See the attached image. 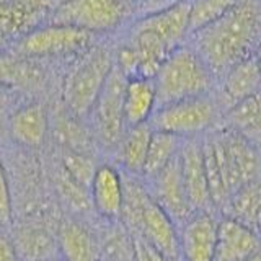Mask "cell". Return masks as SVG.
Wrapping results in <instances>:
<instances>
[{
	"label": "cell",
	"instance_id": "obj_1",
	"mask_svg": "<svg viewBox=\"0 0 261 261\" xmlns=\"http://www.w3.org/2000/svg\"><path fill=\"white\" fill-rule=\"evenodd\" d=\"M191 47L220 79L247 57L253 56L261 38V0H242L219 20L190 36Z\"/></svg>",
	"mask_w": 261,
	"mask_h": 261
},
{
	"label": "cell",
	"instance_id": "obj_2",
	"mask_svg": "<svg viewBox=\"0 0 261 261\" xmlns=\"http://www.w3.org/2000/svg\"><path fill=\"white\" fill-rule=\"evenodd\" d=\"M157 108L188 98L211 95L216 77L191 46H179L162 64L153 77Z\"/></svg>",
	"mask_w": 261,
	"mask_h": 261
},
{
	"label": "cell",
	"instance_id": "obj_3",
	"mask_svg": "<svg viewBox=\"0 0 261 261\" xmlns=\"http://www.w3.org/2000/svg\"><path fill=\"white\" fill-rule=\"evenodd\" d=\"M114 64V54L108 47L93 46L82 53L64 82V105L72 116H90Z\"/></svg>",
	"mask_w": 261,
	"mask_h": 261
},
{
	"label": "cell",
	"instance_id": "obj_4",
	"mask_svg": "<svg viewBox=\"0 0 261 261\" xmlns=\"http://www.w3.org/2000/svg\"><path fill=\"white\" fill-rule=\"evenodd\" d=\"M224 113L216 95L188 98L160 106L153 111L149 124L157 133L173 134L179 139L202 137L222 124Z\"/></svg>",
	"mask_w": 261,
	"mask_h": 261
},
{
	"label": "cell",
	"instance_id": "obj_5",
	"mask_svg": "<svg viewBox=\"0 0 261 261\" xmlns=\"http://www.w3.org/2000/svg\"><path fill=\"white\" fill-rule=\"evenodd\" d=\"M126 85L127 77L114 64L93 110L90 113L93 121L95 139L103 149L114 153L118 152L119 144L127 130L124 119Z\"/></svg>",
	"mask_w": 261,
	"mask_h": 261
},
{
	"label": "cell",
	"instance_id": "obj_6",
	"mask_svg": "<svg viewBox=\"0 0 261 261\" xmlns=\"http://www.w3.org/2000/svg\"><path fill=\"white\" fill-rule=\"evenodd\" d=\"M127 0H62L51 12V23L95 35L118 27L127 15Z\"/></svg>",
	"mask_w": 261,
	"mask_h": 261
},
{
	"label": "cell",
	"instance_id": "obj_7",
	"mask_svg": "<svg viewBox=\"0 0 261 261\" xmlns=\"http://www.w3.org/2000/svg\"><path fill=\"white\" fill-rule=\"evenodd\" d=\"M227 188L232 194L261 179V149L242 136L219 127L214 130Z\"/></svg>",
	"mask_w": 261,
	"mask_h": 261
},
{
	"label": "cell",
	"instance_id": "obj_8",
	"mask_svg": "<svg viewBox=\"0 0 261 261\" xmlns=\"http://www.w3.org/2000/svg\"><path fill=\"white\" fill-rule=\"evenodd\" d=\"M93 35L88 31L49 23L28 31L18 44L16 53L24 57H56L85 53L92 47Z\"/></svg>",
	"mask_w": 261,
	"mask_h": 261
},
{
	"label": "cell",
	"instance_id": "obj_9",
	"mask_svg": "<svg viewBox=\"0 0 261 261\" xmlns=\"http://www.w3.org/2000/svg\"><path fill=\"white\" fill-rule=\"evenodd\" d=\"M144 181L150 198L167 212L168 217L178 225V228L196 212L185 188L181 165H179V153L159 175H155L150 179H144Z\"/></svg>",
	"mask_w": 261,
	"mask_h": 261
},
{
	"label": "cell",
	"instance_id": "obj_10",
	"mask_svg": "<svg viewBox=\"0 0 261 261\" xmlns=\"http://www.w3.org/2000/svg\"><path fill=\"white\" fill-rule=\"evenodd\" d=\"M133 237L142 239L168 261H183L181 247H179V228L152 198L147 199Z\"/></svg>",
	"mask_w": 261,
	"mask_h": 261
},
{
	"label": "cell",
	"instance_id": "obj_11",
	"mask_svg": "<svg viewBox=\"0 0 261 261\" xmlns=\"http://www.w3.org/2000/svg\"><path fill=\"white\" fill-rule=\"evenodd\" d=\"M220 217L219 212H194L179 227L183 261H214Z\"/></svg>",
	"mask_w": 261,
	"mask_h": 261
},
{
	"label": "cell",
	"instance_id": "obj_12",
	"mask_svg": "<svg viewBox=\"0 0 261 261\" xmlns=\"http://www.w3.org/2000/svg\"><path fill=\"white\" fill-rule=\"evenodd\" d=\"M179 165L188 198L196 212H217L211 198L206 167H204L202 137L185 139L179 150Z\"/></svg>",
	"mask_w": 261,
	"mask_h": 261
},
{
	"label": "cell",
	"instance_id": "obj_13",
	"mask_svg": "<svg viewBox=\"0 0 261 261\" xmlns=\"http://www.w3.org/2000/svg\"><path fill=\"white\" fill-rule=\"evenodd\" d=\"M219 80L220 87L216 100L222 113L247 98L261 93V72L253 56L237 62Z\"/></svg>",
	"mask_w": 261,
	"mask_h": 261
},
{
	"label": "cell",
	"instance_id": "obj_14",
	"mask_svg": "<svg viewBox=\"0 0 261 261\" xmlns=\"http://www.w3.org/2000/svg\"><path fill=\"white\" fill-rule=\"evenodd\" d=\"M122 201H124L122 171L108 163L100 165L90 185V202L96 214L108 222H119Z\"/></svg>",
	"mask_w": 261,
	"mask_h": 261
},
{
	"label": "cell",
	"instance_id": "obj_15",
	"mask_svg": "<svg viewBox=\"0 0 261 261\" xmlns=\"http://www.w3.org/2000/svg\"><path fill=\"white\" fill-rule=\"evenodd\" d=\"M261 250V235L232 217H220L214 261H245Z\"/></svg>",
	"mask_w": 261,
	"mask_h": 261
},
{
	"label": "cell",
	"instance_id": "obj_16",
	"mask_svg": "<svg viewBox=\"0 0 261 261\" xmlns=\"http://www.w3.org/2000/svg\"><path fill=\"white\" fill-rule=\"evenodd\" d=\"M64 261H101V243L95 233L79 220H64L57 232Z\"/></svg>",
	"mask_w": 261,
	"mask_h": 261
},
{
	"label": "cell",
	"instance_id": "obj_17",
	"mask_svg": "<svg viewBox=\"0 0 261 261\" xmlns=\"http://www.w3.org/2000/svg\"><path fill=\"white\" fill-rule=\"evenodd\" d=\"M157 110V90L153 79H127L124 95V119L127 127L145 124Z\"/></svg>",
	"mask_w": 261,
	"mask_h": 261
},
{
	"label": "cell",
	"instance_id": "obj_18",
	"mask_svg": "<svg viewBox=\"0 0 261 261\" xmlns=\"http://www.w3.org/2000/svg\"><path fill=\"white\" fill-rule=\"evenodd\" d=\"M49 129L47 111L41 103H30L13 113L10 133L16 142L24 147H39Z\"/></svg>",
	"mask_w": 261,
	"mask_h": 261
},
{
	"label": "cell",
	"instance_id": "obj_19",
	"mask_svg": "<svg viewBox=\"0 0 261 261\" xmlns=\"http://www.w3.org/2000/svg\"><path fill=\"white\" fill-rule=\"evenodd\" d=\"M152 136H153V129L150 127L149 122L134 127H127L126 134L119 144V149L116 152L121 171L142 178Z\"/></svg>",
	"mask_w": 261,
	"mask_h": 261
},
{
	"label": "cell",
	"instance_id": "obj_20",
	"mask_svg": "<svg viewBox=\"0 0 261 261\" xmlns=\"http://www.w3.org/2000/svg\"><path fill=\"white\" fill-rule=\"evenodd\" d=\"M220 127L232 130L261 149V93L225 111Z\"/></svg>",
	"mask_w": 261,
	"mask_h": 261
},
{
	"label": "cell",
	"instance_id": "obj_21",
	"mask_svg": "<svg viewBox=\"0 0 261 261\" xmlns=\"http://www.w3.org/2000/svg\"><path fill=\"white\" fill-rule=\"evenodd\" d=\"M13 245L20 261H51L61 258L57 239L41 227H20L15 232Z\"/></svg>",
	"mask_w": 261,
	"mask_h": 261
},
{
	"label": "cell",
	"instance_id": "obj_22",
	"mask_svg": "<svg viewBox=\"0 0 261 261\" xmlns=\"http://www.w3.org/2000/svg\"><path fill=\"white\" fill-rule=\"evenodd\" d=\"M202 153H204V167H206L211 198L212 202H214V207L222 216L224 209L227 207L228 201H230V191L227 188L224 168L222 163H220L219 147H217V139L214 130L202 136Z\"/></svg>",
	"mask_w": 261,
	"mask_h": 261
},
{
	"label": "cell",
	"instance_id": "obj_23",
	"mask_svg": "<svg viewBox=\"0 0 261 261\" xmlns=\"http://www.w3.org/2000/svg\"><path fill=\"white\" fill-rule=\"evenodd\" d=\"M222 216L232 217L258 232V225L261 222V179L233 193Z\"/></svg>",
	"mask_w": 261,
	"mask_h": 261
},
{
	"label": "cell",
	"instance_id": "obj_24",
	"mask_svg": "<svg viewBox=\"0 0 261 261\" xmlns=\"http://www.w3.org/2000/svg\"><path fill=\"white\" fill-rule=\"evenodd\" d=\"M183 141L185 139H179L173 134L157 133V130H153L149 153H147V160H145V167H144L142 179H150L155 175H159L171 160L176 159L179 150H181Z\"/></svg>",
	"mask_w": 261,
	"mask_h": 261
},
{
	"label": "cell",
	"instance_id": "obj_25",
	"mask_svg": "<svg viewBox=\"0 0 261 261\" xmlns=\"http://www.w3.org/2000/svg\"><path fill=\"white\" fill-rule=\"evenodd\" d=\"M242 0H190V36L219 20Z\"/></svg>",
	"mask_w": 261,
	"mask_h": 261
},
{
	"label": "cell",
	"instance_id": "obj_26",
	"mask_svg": "<svg viewBox=\"0 0 261 261\" xmlns=\"http://www.w3.org/2000/svg\"><path fill=\"white\" fill-rule=\"evenodd\" d=\"M62 165H64V171L73 179V181L87 188L90 191V185H92L93 176L96 173L98 167H100V165H96L90 155L84 152H75V150H64Z\"/></svg>",
	"mask_w": 261,
	"mask_h": 261
},
{
	"label": "cell",
	"instance_id": "obj_27",
	"mask_svg": "<svg viewBox=\"0 0 261 261\" xmlns=\"http://www.w3.org/2000/svg\"><path fill=\"white\" fill-rule=\"evenodd\" d=\"M12 211L13 207H12L10 186H8L4 165L0 162V225H8L12 222V216H13Z\"/></svg>",
	"mask_w": 261,
	"mask_h": 261
},
{
	"label": "cell",
	"instance_id": "obj_28",
	"mask_svg": "<svg viewBox=\"0 0 261 261\" xmlns=\"http://www.w3.org/2000/svg\"><path fill=\"white\" fill-rule=\"evenodd\" d=\"M0 261H20L16 255L13 240L0 235Z\"/></svg>",
	"mask_w": 261,
	"mask_h": 261
},
{
	"label": "cell",
	"instance_id": "obj_29",
	"mask_svg": "<svg viewBox=\"0 0 261 261\" xmlns=\"http://www.w3.org/2000/svg\"><path fill=\"white\" fill-rule=\"evenodd\" d=\"M253 57H255V61H256V64H258V69H259V72H261V38H259L258 44H256V47H255V53H253Z\"/></svg>",
	"mask_w": 261,
	"mask_h": 261
},
{
	"label": "cell",
	"instance_id": "obj_30",
	"mask_svg": "<svg viewBox=\"0 0 261 261\" xmlns=\"http://www.w3.org/2000/svg\"><path fill=\"white\" fill-rule=\"evenodd\" d=\"M245 261H261V250H258L256 253H253V255L248 256Z\"/></svg>",
	"mask_w": 261,
	"mask_h": 261
},
{
	"label": "cell",
	"instance_id": "obj_31",
	"mask_svg": "<svg viewBox=\"0 0 261 261\" xmlns=\"http://www.w3.org/2000/svg\"><path fill=\"white\" fill-rule=\"evenodd\" d=\"M150 248H152V247H150ZM152 261H168V259H165L162 255H159V253L152 248Z\"/></svg>",
	"mask_w": 261,
	"mask_h": 261
},
{
	"label": "cell",
	"instance_id": "obj_32",
	"mask_svg": "<svg viewBox=\"0 0 261 261\" xmlns=\"http://www.w3.org/2000/svg\"><path fill=\"white\" fill-rule=\"evenodd\" d=\"M258 233L261 235V222H259V225H258Z\"/></svg>",
	"mask_w": 261,
	"mask_h": 261
},
{
	"label": "cell",
	"instance_id": "obj_33",
	"mask_svg": "<svg viewBox=\"0 0 261 261\" xmlns=\"http://www.w3.org/2000/svg\"><path fill=\"white\" fill-rule=\"evenodd\" d=\"M51 261H64L62 258H57V259H51Z\"/></svg>",
	"mask_w": 261,
	"mask_h": 261
},
{
	"label": "cell",
	"instance_id": "obj_34",
	"mask_svg": "<svg viewBox=\"0 0 261 261\" xmlns=\"http://www.w3.org/2000/svg\"><path fill=\"white\" fill-rule=\"evenodd\" d=\"M101 261H108V259H103V258H101Z\"/></svg>",
	"mask_w": 261,
	"mask_h": 261
},
{
	"label": "cell",
	"instance_id": "obj_35",
	"mask_svg": "<svg viewBox=\"0 0 261 261\" xmlns=\"http://www.w3.org/2000/svg\"><path fill=\"white\" fill-rule=\"evenodd\" d=\"M127 2H130V0H127Z\"/></svg>",
	"mask_w": 261,
	"mask_h": 261
}]
</instances>
